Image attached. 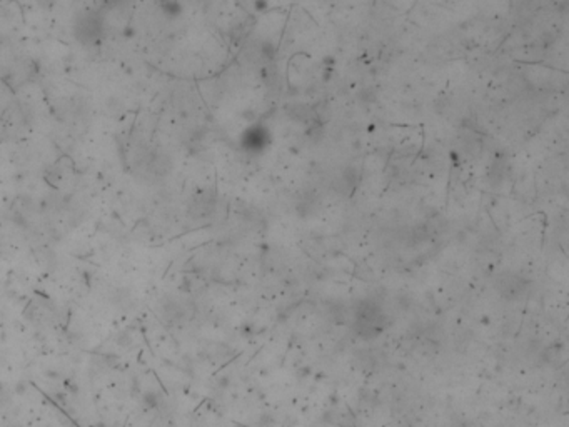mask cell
Returning <instances> with one entry per match:
<instances>
[{"instance_id": "1", "label": "cell", "mask_w": 569, "mask_h": 427, "mask_svg": "<svg viewBox=\"0 0 569 427\" xmlns=\"http://www.w3.org/2000/svg\"><path fill=\"white\" fill-rule=\"evenodd\" d=\"M384 312L376 302L362 301L357 305L354 316V327L362 339L377 337L384 330Z\"/></svg>"}, {"instance_id": "2", "label": "cell", "mask_w": 569, "mask_h": 427, "mask_svg": "<svg viewBox=\"0 0 569 427\" xmlns=\"http://www.w3.org/2000/svg\"><path fill=\"white\" fill-rule=\"evenodd\" d=\"M270 142H272V136L264 124H254L247 127L241 136V147L247 154H262L269 149Z\"/></svg>"}, {"instance_id": "3", "label": "cell", "mask_w": 569, "mask_h": 427, "mask_svg": "<svg viewBox=\"0 0 569 427\" xmlns=\"http://www.w3.org/2000/svg\"><path fill=\"white\" fill-rule=\"evenodd\" d=\"M529 289V280L521 277L519 274H501L496 279V290L499 296L508 301H517L526 296Z\"/></svg>"}, {"instance_id": "4", "label": "cell", "mask_w": 569, "mask_h": 427, "mask_svg": "<svg viewBox=\"0 0 569 427\" xmlns=\"http://www.w3.org/2000/svg\"><path fill=\"white\" fill-rule=\"evenodd\" d=\"M102 32V22L100 18L94 14V12H85L79 17L77 24H75V35L77 39L84 43L97 42Z\"/></svg>"}]
</instances>
